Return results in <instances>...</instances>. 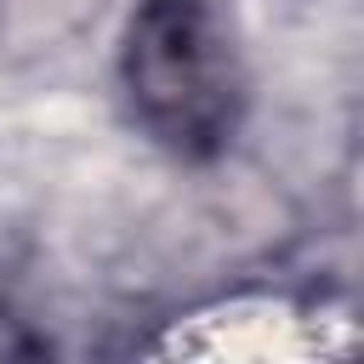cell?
I'll use <instances>...</instances> for the list:
<instances>
[{"label":"cell","instance_id":"6da1fadb","mask_svg":"<svg viewBox=\"0 0 364 364\" xmlns=\"http://www.w3.org/2000/svg\"><path fill=\"white\" fill-rule=\"evenodd\" d=\"M119 85L131 119L176 159H216L245 119V68L210 0H136Z\"/></svg>","mask_w":364,"mask_h":364}]
</instances>
